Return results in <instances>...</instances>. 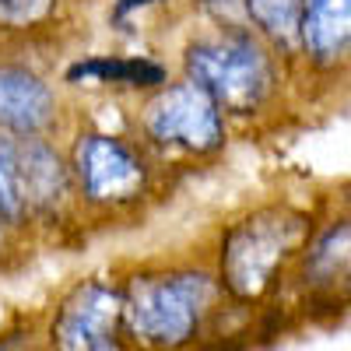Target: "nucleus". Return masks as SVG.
I'll list each match as a JSON object with an SVG mask.
<instances>
[{
    "instance_id": "obj_1",
    "label": "nucleus",
    "mask_w": 351,
    "mask_h": 351,
    "mask_svg": "<svg viewBox=\"0 0 351 351\" xmlns=\"http://www.w3.org/2000/svg\"><path fill=\"white\" fill-rule=\"evenodd\" d=\"M309 236V218L291 208L256 211L225 236L221 274L232 295L260 299L271 288L281 263Z\"/></svg>"
},
{
    "instance_id": "obj_2",
    "label": "nucleus",
    "mask_w": 351,
    "mask_h": 351,
    "mask_svg": "<svg viewBox=\"0 0 351 351\" xmlns=\"http://www.w3.org/2000/svg\"><path fill=\"white\" fill-rule=\"evenodd\" d=\"M211 295L215 288L204 274L134 278L123 291V319L137 337L152 344H183L193 337Z\"/></svg>"
},
{
    "instance_id": "obj_3",
    "label": "nucleus",
    "mask_w": 351,
    "mask_h": 351,
    "mask_svg": "<svg viewBox=\"0 0 351 351\" xmlns=\"http://www.w3.org/2000/svg\"><path fill=\"white\" fill-rule=\"evenodd\" d=\"M190 81H197L218 106L232 112H253L271 92V64L246 36H225L197 43L186 53Z\"/></svg>"
},
{
    "instance_id": "obj_4",
    "label": "nucleus",
    "mask_w": 351,
    "mask_h": 351,
    "mask_svg": "<svg viewBox=\"0 0 351 351\" xmlns=\"http://www.w3.org/2000/svg\"><path fill=\"white\" fill-rule=\"evenodd\" d=\"M144 127L158 144H180L186 152H215L221 144L218 102L197 81L172 84L144 109Z\"/></svg>"
},
{
    "instance_id": "obj_5",
    "label": "nucleus",
    "mask_w": 351,
    "mask_h": 351,
    "mask_svg": "<svg viewBox=\"0 0 351 351\" xmlns=\"http://www.w3.org/2000/svg\"><path fill=\"white\" fill-rule=\"evenodd\" d=\"M123 324V295L102 281L74 288L56 313L53 341L67 351H109Z\"/></svg>"
},
{
    "instance_id": "obj_6",
    "label": "nucleus",
    "mask_w": 351,
    "mask_h": 351,
    "mask_svg": "<svg viewBox=\"0 0 351 351\" xmlns=\"http://www.w3.org/2000/svg\"><path fill=\"white\" fill-rule=\"evenodd\" d=\"M77 176L92 200L123 204L144 190V165L123 141L106 134H84L74 148Z\"/></svg>"
},
{
    "instance_id": "obj_7",
    "label": "nucleus",
    "mask_w": 351,
    "mask_h": 351,
    "mask_svg": "<svg viewBox=\"0 0 351 351\" xmlns=\"http://www.w3.org/2000/svg\"><path fill=\"white\" fill-rule=\"evenodd\" d=\"M4 141H8L11 158H14L18 183H21L28 211L53 208L67 190V172H64L60 158H56L43 141H28V134H21L18 141L14 137H4Z\"/></svg>"
},
{
    "instance_id": "obj_8",
    "label": "nucleus",
    "mask_w": 351,
    "mask_h": 351,
    "mask_svg": "<svg viewBox=\"0 0 351 351\" xmlns=\"http://www.w3.org/2000/svg\"><path fill=\"white\" fill-rule=\"evenodd\" d=\"M53 116L49 88L28 71L0 67V127L11 134H36Z\"/></svg>"
},
{
    "instance_id": "obj_9",
    "label": "nucleus",
    "mask_w": 351,
    "mask_h": 351,
    "mask_svg": "<svg viewBox=\"0 0 351 351\" xmlns=\"http://www.w3.org/2000/svg\"><path fill=\"white\" fill-rule=\"evenodd\" d=\"M299 39L319 64L341 60L351 39V0H302Z\"/></svg>"
},
{
    "instance_id": "obj_10",
    "label": "nucleus",
    "mask_w": 351,
    "mask_h": 351,
    "mask_svg": "<svg viewBox=\"0 0 351 351\" xmlns=\"http://www.w3.org/2000/svg\"><path fill=\"white\" fill-rule=\"evenodd\" d=\"M67 81H116L130 88H148V84H162L165 71L148 60H112V56H102V60H84L71 67Z\"/></svg>"
},
{
    "instance_id": "obj_11",
    "label": "nucleus",
    "mask_w": 351,
    "mask_h": 351,
    "mask_svg": "<svg viewBox=\"0 0 351 351\" xmlns=\"http://www.w3.org/2000/svg\"><path fill=\"white\" fill-rule=\"evenodd\" d=\"M299 4L302 0H246V11L271 39L295 46L299 43Z\"/></svg>"
},
{
    "instance_id": "obj_12",
    "label": "nucleus",
    "mask_w": 351,
    "mask_h": 351,
    "mask_svg": "<svg viewBox=\"0 0 351 351\" xmlns=\"http://www.w3.org/2000/svg\"><path fill=\"white\" fill-rule=\"evenodd\" d=\"M344 267H348V225H337L319 239L316 253L309 256V274L316 281H330Z\"/></svg>"
},
{
    "instance_id": "obj_13",
    "label": "nucleus",
    "mask_w": 351,
    "mask_h": 351,
    "mask_svg": "<svg viewBox=\"0 0 351 351\" xmlns=\"http://www.w3.org/2000/svg\"><path fill=\"white\" fill-rule=\"evenodd\" d=\"M25 215H28V204H25V193L18 183V169H14V158L8 152V141L0 137V218L14 225Z\"/></svg>"
},
{
    "instance_id": "obj_14",
    "label": "nucleus",
    "mask_w": 351,
    "mask_h": 351,
    "mask_svg": "<svg viewBox=\"0 0 351 351\" xmlns=\"http://www.w3.org/2000/svg\"><path fill=\"white\" fill-rule=\"evenodd\" d=\"M53 0H0V21L4 25H32L46 18Z\"/></svg>"
},
{
    "instance_id": "obj_15",
    "label": "nucleus",
    "mask_w": 351,
    "mask_h": 351,
    "mask_svg": "<svg viewBox=\"0 0 351 351\" xmlns=\"http://www.w3.org/2000/svg\"><path fill=\"white\" fill-rule=\"evenodd\" d=\"M148 4H155V0H120V4H116V18H123L137 8H148Z\"/></svg>"
}]
</instances>
